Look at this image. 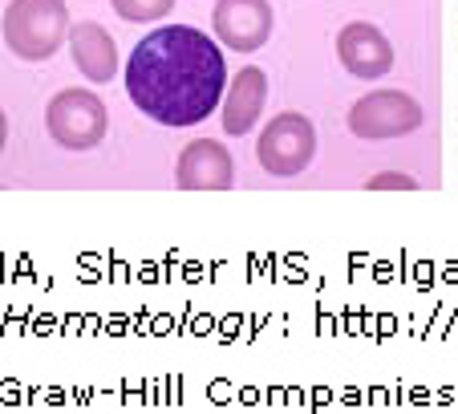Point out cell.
<instances>
[{
    "label": "cell",
    "mask_w": 458,
    "mask_h": 414,
    "mask_svg": "<svg viewBox=\"0 0 458 414\" xmlns=\"http://www.w3.org/2000/svg\"><path fill=\"white\" fill-rule=\"evenodd\" d=\"M227 65L219 45L191 25H163L147 33L126 61V94L147 118L163 126H195L219 102Z\"/></svg>",
    "instance_id": "6da1fadb"
},
{
    "label": "cell",
    "mask_w": 458,
    "mask_h": 414,
    "mask_svg": "<svg viewBox=\"0 0 458 414\" xmlns=\"http://www.w3.org/2000/svg\"><path fill=\"white\" fill-rule=\"evenodd\" d=\"M70 29L65 0H9L0 33L21 61H49L70 41Z\"/></svg>",
    "instance_id": "7a4b0ae2"
},
{
    "label": "cell",
    "mask_w": 458,
    "mask_h": 414,
    "mask_svg": "<svg viewBox=\"0 0 458 414\" xmlns=\"http://www.w3.org/2000/svg\"><path fill=\"white\" fill-rule=\"evenodd\" d=\"M106 126H110V114L94 90H61L45 110V130L65 151H94L106 138Z\"/></svg>",
    "instance_id": "3957f363"
},
{
    "label": "cell",
    "mask_w": 458,
    "mask_h": 414,
    "mask_svg": "<svg viewBox=\"0 0 458 414\" xmlns=\"http://www.w3.org/2000/svg\"><path fill=\"white\" fill-rule=\"evenodd\" d=\"M312 155H317V130H312V122L304 114L284 110L259 130L256 159L268 175H284V179L301 175L312 163Z\"/></svg>",
    "instance_id": "277c9868"
},
{
    "label": "cell",
    "mask_w": 458,
    "mask_h": 414,
    "mask_svg": "<svg viewBox=\"0 0 458 414\" xmlns=\"http://www.w3.org/2000/svg\"><path fill=\"white\" fill-rule=\"evenodd\" d=\"M422 126V106L406 90H373L349 110V130L357 138H402Z\"/></svg>",
    "instance_id": "5b68a950"
},
{
    "label": "cell",
    "mask_w": 458,
    "mask_h": 414,
    "mask_svg": "<svg viewBox=\"0 0 458 414\" xmlns=\"http://www.w3.org/2000/svg\"><path fill=\"white\" fill-rule=\"evenodd\" d=\"M211 29L235 53H256L272 37V4L268 0H216Z\"/></svg>",
    "instance_id": "8992f818"
},
{
    "label": "cell",
    "mask_w": 458,
    "mask_h": 414,
    "mask_svg": "<svg viewBox=\"0 0 458 414\" xmlns=\"http://www.w3.org/2000/svg\"><path fill=\"white\" fill-rule=\"evenodd\" d=\"M174 183L182 191H232L235 183V159L219 138H195L179 155Z\"/></svg>",
    "instance_id": "52a82bcc"
},
{
    "label": "cell",
    "mask_w": 458,
    "mask_h": 414,
    "mask_svg": "<svg viewBox=\"0 0 458 414\" xmlns=\"http://www.w3.org/2000/svg\"><path fill=\"white\" fill-rule=\"evenodd\" d=\"M337 57L353 78L373 82V78H386L389 69H394V45L369 21H349L337 33Z\"/></svg>",
    "instance_id": "ba28073f"
},
{
    "label": "cell",
    "mask_w": 458,
    "mask_h": 414,
    "mask_svg": "<svg viewBox=\"0 0 458 414\" xmlns=\"http://www.w3.org/2000/svg\"><path fill=\"white\" fill-rule=\"evenodd\" d=\"M264 102H268V78L264 69L243 65L232 78V90L224 94V130L227 134H248L256 130L259 114H264Z\"/></svg>",
    "instance_id": "9c48e42d"
},
{
    "label": "cell",
    "mask_w": 458,
    "mask_h": 414,
    "mask_svg": "<svg viewBox=\"0 0 458 414\" xmlns=\"http://www.w3.org/2000/svg\"><path fill=\"white\" fill-rule=\"evenodd\" d=\"M70 53L89 82L106 86L118 73V45H114V37L98 21H81V25L70 29Z\"/></svg>",
    "instance_id": "30bf717a"
},
{
    "label": "cell",
    "mask_w": 458,
    "mask_h": 414,
    "mask_svg": "<svg viewBox=\"0 0 458 414\" xmlns=\"http://www.w3.org/2000/svg\"><path fill=\"white\" fill-rule=\"evenodd\" d=\"M114 13L122 21H134V25H150V21H163L174 9V0H110Z\"/></svg>",
    "instance_id": "8fae6325"
},
{
    "label": "cell",
    "mask_w": 458,
    "mask_h": 414,
    "mask_svg": "<svg viewBox=\"0 0 458 414\" xmlns=\"http://www.w3.org/2000/svg\"><path fill=\"white\" fill-rule=\"evenodd\" d=\"M369 187L377 191V187H402V191H414L418 183L410 179V175H377V179H369Z\"/></svg>",
    "instance_id": "7c38bea8"
},
{
    "label": "cell",
    "mask_w": 458,
    "mask_h": 414,
    "mask_svg": "<svg viewBox=\"0 0 458 414\" xmlns=\"http://www.w3.org/2000/svg\"><path fill=\"white\" fill-rule=\"evenodd\" d=\"M4 142H9V118H4V110H0V151H4Z\"/></svg>",
    "instance_id": "4fadbf2b"
}]
</instances>
